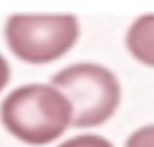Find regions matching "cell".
I'll use <instances>...</instances> for the list:
<instances>
[{
  "label": "cell",
  "instance_id": "cell-4",
  "mask_svg": "<svg viewBox=\"0 0 154 147\" xmlns=\"http://www.w3.org/2000/svg\"><path fill=\"white\" fill-rule=\"evenodd\" d=\"M126 46L137 61L154 68V14L133 22L126 35Z\"/></svg>",
  "mask_w": 154,
  "mask_h": 147
},
{
  "label": "cell",
  "instance_id": "cell-6",
  "mask_svg": "<svg viewBox=\"0 0 154 147\" xmlns=\"http://www.w3.org/2000/svg\"><path fill=\"white\" fill-rule=\"evenodd\" d=\"M125 147H154V124L135 130L127 138Z\"/></svg>",
  "mask_w": 154,
  "mask_h": 147
},
{
  "label": "cell",
  "instance_id": "cell-3",
  "mask_svg": "<svg viewBox=\"0 0 154 147\" xmlns=\"http://www.w3.org/2000/svg\"><path fill=\"white\" fill-rule=\"evenodd\" d=\"M7 46L14 56L32 65L61 58L80 37L75 15H12L4 27Z\"/></svg>",
  "mask_w": 154,
  "mask_h": 147
},
{
  "label": "cell",
  "instance_id": "cell-7",
  "mask_svg": "<svg viewBox=\"0 0 154 147\" xmlns=\"http://www.w3.org/2000/svg\"><path fill=\"white\" fill-rule=\"evenodd\" d=\"M10 78H11L10 65H8L7 59L0 54V93L7 86V84L10 82Z\"/></svg>",
  "mask_w": 154,
  "mask_h": 147
},
{
  "label": "cell",
  "instance_id": "cell-5",
  "mask_svg": "<svg viewBox=\"0 0 154 147\" xmlns=\"http://www.w3.org/2000/svg\"><path fill=\"white\" fill-rule=\"evenodd\" d=\"M57 147H114V145L100 135L84 134L70 138Z\"/></svg>",
  "mask_w": 154,
  "mask_h": 147
},
{
  "label": "cell",
  "instance_id": "cell-2",
  "mask_svg": "<svg viewBox=\"0 0 154 147\" xmlns=\"http://www.w3.org/2000/svg\"><path fill=\"white\" fill-rule=\"evenodd\" d=\"M51 85L68 99L76 128H93L115 115L122 100L118 77L108 68L80 62L64 68L51 77Z\"/></svg>",
  "mask_w": 154,
  "mask_h": 147
},
{
  "label": "cell",
  "instance_id": "cell-1",
  "mask_svg": "<svg viewBox=\"0 0 154 147\" xmlns=\"http://www.w3.org/2000/svg\"><path fill=\"white\" fill-rule=\"evenodd\" d=\"M0 120L18 140L45 146L62 136L72 124V107L53 85L27 84L4 97Z\"/></svg>",
  "mask_w": 154,
  "mask_h": 147
}]
</instances>
